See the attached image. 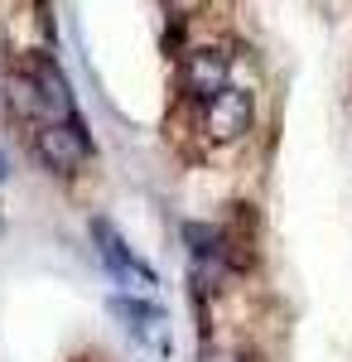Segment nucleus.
<instances>
[{"instance_id": "1a4fd4ad", "label": "nucleus", "mask_w": 352, "mask_h": 362, "mask_svg": "<svg viewBox=\"0 0 352 362\" xmlns=\"http://www.w3.org/2000/svg\"><path fill=\"white\" fill-rule=\"evenodd\" d=\"M5 58H10V39H5V29H0V68H5Z\"/></svg>"}, {"instance_id": "6e6552de", "label": "nucleus", "mask_w": 352, "mask_h": 362, "mask_svg": "<svg viewBox=\"0 0 352 362\" xmlns=\"http://www.w3.org/2000/svg\"><path fill=\"white\" fill-rule=\"evenodd\" d=\"M184 242H189L193 261H222V232L208 223H189L184 227Z\"/></svg>"}, {"instance_id": "20e7f679", "label": "nucleus", "mask_w": 352, "mask_h": 362, "mask_svg": "<svg viewBox=\"0 0 352 362\" xmlns=\"http://www.w3.org/2000/svg\"><path fill=\"white\" fill-rule=\"evenodd\" d=\"M29 78L39 87V107H44V121H78V102H73V87L63 78V68H58L49 54H29Z\"/></svg>"}, {"instance_id": "f03ea898", "label": "nucleus", "mask_w": 352, "mask_h": 362, "mask_svg": "<svg viewBox=\"0 0 352 362\" xmlns=\"http://www.w3.org/2000/svg\"><path fill=\"white\" fill-rule=\"evenodd\" d=\"M251 121H256V102H251V92H242V87H222L217 97H208V107H203V131L217 145L242 140L251 131Z\"/></svg>"}, {"instance_id": "423d86ee", "label": "nucleus", "mask_w": 352, "mask_h": 362, "mask_svg": "<svg viewBox=\"0 0 352 362\" xmlns=\"http://www.w3.org/2000/svg\"><path fill=\"white\" fill-rule=\"evenodd\" d=\"M217 232H222V261H227V271H251L256 266V218H251V208L232 203V218Z\"/></svg>"}, {"instance_id": "9b49d317", "label": "nucleus", "mask_w": 352, "mask_h": 362, "mask_svg": "<svg viewBox=\"0 0 352 362\" xmlns=\"http://www.w3.org/2000/svg\"><path fill=\"white\" fill-rule=\"evenodd\" d=\"M242 362H251V358H242Z\"/></svg>"}, {"instance_id": "39448f33", "label": "nucleus", "mask_w": 352, "mask_h": 362, "mask_svg": "<svg viewBox=\"0 0 352 362\" xmlns=\"http://www.w3.org/2000/svg\"><path fill=\"white\" fill-rule=\"evenodd\" d=\"M184 87L193 97H217L222 87H232V63L222 49H189L184 54Z\"/></svg>"}, {"instance_id": "9d476101", "label": "nucleus", "mask_w": 352, "mask_h": 362, "mask_svg": "<svg viewBox=\"0 0 352 362\" xmlns=\"http://www.w3.org/2000/svg\"><path fill=\"white\" fill-rule=\"evenodd\" d=\"M0 179H5V160H0Z\"/></svg>"}, {"instance_id": "7ed1b4c3", "label": "nucleus", "mask_w": 352, "mask_h": 362, "mask_svg": "<svg viewBox=\"0 0 352 362\" xmlns=\"http://www.w3.org/2000/svg\"><path fill=\"white\" fill-rule=\"evenodd\" d=\"M92 242H97V251H102V266H107L116 280L140 285V290H155V285H160V276H155V271L140 261L136 251L126 247V237H121L111 223H102V218H97V223H92Z\"/></svg>"}, {"instance_id": "f257e3e1", "label": "nucleus", "mask_w": 352, "mask_h": 362, "mask_svg": "<svg viewBox=\"0 0 352 362\" xmlns=\"http://www.w3.org/2000/svg\"><path fill=\"white\" fill-rule=\"evenodd\" d=\"M34 155H39V165L54 169V174H73V169L87 160L82 116L78 121H39V131H34Z\"/></svg>"}, {"instance_id": "0eeeda50", "label": "nucleus", "mask_w": 352, "mask_h": 362, "mask_svg": "<svg viewBox=\"0 0 352 362\" xmlns=\"http://www.w3.org/2000/svg\"><path fill=\"white\" fill-rule=\"evenodd\" d=\"M0 87H5V107L20 116V121H44L39 87H34V78H29V73H5V78H0Z\"/></svg>"}]
</instances>
